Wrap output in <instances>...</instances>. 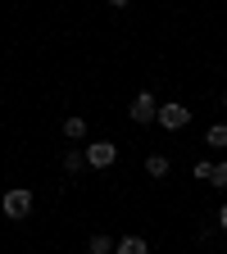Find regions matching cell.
Segmentation results:
<instances>
[{
	"instance_id": "1",
	"label": "cell",
	"mask_w": 227,
	"mask_h": 254,
	"mask_svg": "<svg viewBox=\"0 0 227 254\" xmlns=\"http://www.w3.org/2000/svg\"><path fill=\"white\" fill-rule=\"evenodd\" d=\"M154 123L164 127V132H182V127L191 123V109L177 105V100H168V105H159V109H154Z\"/></svg>"
},
{
	"instance_id": "2",
	"label": "cell",
	"mask_w": 227,
	"mask_h": 254,
	"mask_svg": "<svg viewBox=\"0 0 227 254\" xmlns=\"http://www.w3.org/2000/svg\"><path fill=\"white\" fill-rule=\"evenodd\" d=\"M0 209H5V218H14V222L27 218V213H32V190H27V186H9L5 200H0Z\"/></svg>"
},
{
	"instance_id": "3",
	"label": "cell",
	"mask_w": 227,
	"mask_h": 254,
	"mask_svg": "<svg viewBox=\"0 0 227 254\" xmlns=\"http://www.w3.org/2000/svg\"><path fill=\"white\" fill-rule=\"evenodd\" d=\"M82 159H86V168H114L118 145H114V141H95V145H86V150H82Z\"/></svg>"
},
{
	"instance_id": "4",
	"label": "cell",
	"mask_w": 227,
	"mask_h": 254,
	"mask_svg": "<svg viewBox=\"0 0 227 254\" xmlns=\"http://www.w3.org/2000/svg\"><path fill=\"white\" fill-rule=\"evenodd\" d=\"M154 95L150 91H137V100H132V109H127V118H132V123H154Z\"/></svg>"
},
{
	"instance_id": "5",
	"label": "cell",
	"mask_w": 227,
	"mask_h": 254,
	"mask_svg": "<svg viewBox=\"0 0 227 254\" xmlns=\"http://www.w3.org/2000/svg\"><path fill=\"white\" fill-rule=\"evenodd\" d=\"M114 254H150V245H146V236H123V241H114Z\"/></svg>"
},
{
	"instance_id": "6",
	"label": "cell",
	"mask_w": 227,
	"mask_h": 254,
	"mask_svg": "<svg viewBox=\"0 0 227 254\" xmlns=\"http://www.w3.org/2000/svg\"><path fill=\"white\" fill-rule=\"evenodd\" d=\"M205 145L209 150H227V123H214L209 132H205Z\"/></svg>"
},
{
	"instance_id": "7",
	"label": "cell",
	"mask_w": 227,
	"mask_h": 254,
	"mask_svg": "<svg viewBox=\"0 0 227 254\" xmlns=\"http://www.w3.org/2000/svg\"><path fill=\"white\" fill-rule=\"evenodd\" d=\"M64 136H69V141H82V136H86V118L69 114V118H64Z\"/></svg>"
},
{
	"instance_id": "8",
	"label": "cell",
	"mask_w": 227,
	"mask_h": 254,
	"mask_svg": "<svg viewBox=\"0 0 227 254\" xmlns=\"http://www.w3.org/2000/svg\"><path fill=\"white\" fill-rule=\"evenodd\" d=\"M86 254H114V236H105V232H95V236L86 241Z\"/></svg>"
},
{
	"instance_id": "9",
	"label": "cell",
	"mask_w": 227,
	"mask_h": 254,
	"mask_svg": "<svg viewBox=\"0 0 227 254\" xmlns=\"http://www.w3.org/2000/svg\"><path fill=\"white\" fill-rule=\"evenodd\" d=\"M82 168H86L82 150H64V173H82Z\"/></svg>"
},
{
	"instance_id": "10",
	"label": "cell",
	"mask_w": 227,
	"mask_h": 254,
	"mask_svg": "<svg viewBox=\"0 0 227 254\" xmlns=\"http://www.w3.org/2000/svg\"><path fill=\"white\" fill-rule=\"evenodd\" d=\"M146 173H150V177H168V159H164V154H150V159H146Z\"/></svg>"
},
{
	"instance_id": "11",
	"label": "cell",
	"mask_w": 227,
	"mask_h": 254,
	"mask_svg": "<svg viewBox=\"0 0 227 254\" xmlns=\"http://www.w3.org/2000/svg\"><path fill=\"white\" fill-rule=\"evenodd\" d=\"M209 186L227 190V159H223V164H214V173H209Z\"/></svg>"
},
{
	"instance_id": "12",
	"label": "cell",
	"mask_w": 227,
	"mask_h": 254,
	"mask_svg": "<svg viewBox=\"0 0 227 254\" xmlns=\"http://www.w3.org/2000/svg\"><path fill=\"white\" fill-rule=\"evenodd\" d=\"M209 173H214V164H209V159H200V164H196V177H200V182H209Z\"/></svg>"
},
{
	"instance_id": "13",
	"label": "cell",
	"mask_w": 227,
	"mask_h": 254,
	"mask_svg": "<svg viewBox=\"0 0 227 254\" xmlns=\"http://www.w3.org/2000/svg\"><path fill=\"white\" fill-rule=\"evenodd\" d=\"M218 227H223V232H227V204H223V209H218Z\"/></svg>"
},
{
	"instance_id": "14",
	"label": "cell",
	"mask_w": 227,
	"mask_h": 254,
	"mask_svg": "<svg viewBox=\"0 0 227 254\" xmlns=\"http://www.w3.org/2000/svg\"><path fill=\"white\" fill-rule=\"evenodd\" d=\"M109 5H114V9H127V5H132V0H109Z\"/></svg>"
},
{
	"instance_id": "15",
	"label": "cell",
	"mask_w": 227,
	"mask_h": 254,
	"mask_svg": "<svg viewBox=\"0 0 227 254\" xmlns=\"http://www.w3.org/2000/svg\"><path fill=\"white\" fill-rule=\"evenodd\" d=\"M223 114H227V95H223Z\"/></svg>"
}]
</instances>
